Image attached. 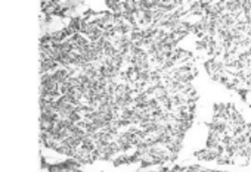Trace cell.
Returning <instances> with one entry per match:
<instances>
[{
    "instance_id": "5b68a950",
    "label": "cell",
    "mask_w": 251,
    "mask_h": 172,
    "mask_svg": "<svg viewBox=\"0 0 251 172\" xmlns=\"http://www.w3.org/2000/svg\"><path fill=\"white\" fill-rule=\"evenodd\" d=\"M161 172H219V171H210L201 166H173V168H164Z\"/></svg>"
},
{
    "instance_id": "277c9868",
    "label": "cell",
    "mask_w": 251,
    "mask_h": 172,
    "mask_svg": "<svg viewBox=\"0 0 251 172\" xmlns=\"http://www.w3.org/2000/svg\"><path fill=\"white\" fill-rule=\"evenodd\" d=\"M84 3H65V2H46V3H42V11H43V15H46L48 18H70L71 14H74L78 6H83Z\"/></svg>"
},
{
    "instance_id": "6da1fadb",
    "label": "cell",
    "mask_w": 251,
    "mask_h": 172,
    "mask_svg": "<svg viewBox=\"0 0 251 172\" xmlns=\"http://www.w3.org/2000/svg\"><path fill=\"white\" fill-rule=\"evenodd\" d=\"M106 6L42 37V143L77 165L172 162L197 106L188 2Z\"/></svg>"
},
{
    "instance_id": "7a4b0ae2",
    "label": "cell",
    "mask_w": 251,
    "mask_h": 172,
    "mask_svg": "<svg viewBox=\"0 0 251 172\" xmlns=\"http://www.w3.org/2000/svg\"><path fill=\"white\" fill-rule=\"evenodd\" d=\"M205 71L251 102V2H188Z\"/></svg>"
},
{
    "instance_id": "3957f363",
    "label": "cell",
    "mask_w": 251,
    "mask_h": 172,
    "mask_svg": "<svg viewBox=\"0 0 251 172\" xmlns=\"http://www.w3.org/2000/svg\"><path fill=\"white\" fill-rule=\"evenodd\" d=\"M195 156L223 165H251V124L232 103L214 105L205 146Z\"/></svg>"
}]
</instances>
